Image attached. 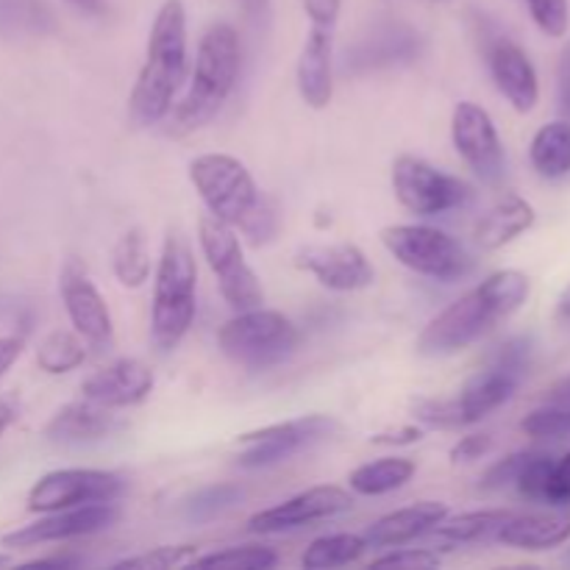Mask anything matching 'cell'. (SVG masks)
<instances>
[{
	"label": "cell",
	"instance_id": "6da1fadb",
	"mask_svg": "<svg viewBox=\"0 0 570 570\" xmlns=\"http://www.w3.org/2000/svg\"><path fill=\"white\" fill-rule=\"evenodd\" d=\"M529 276L521 271H495L484 282L445 306L423 326L415 348L429 360H443L493 332L499 323L510 321L529 298Z\"/></svg>",
	"mask_w": 570,
	"mask_h": 570
},
{
	"label": "cell",
	"instance_id": "7a4b0ae2",
	"mask_svg": "<svg viewBox=\"0 0 570 570\" xmlns=\"http://www.w3.org/2000/svg\"><path fill=\"white\" fill-rule=\"evenodd\" d=\"M189 181L206 212L250 245H267L278 234L282 215L267 198L243 159L232 154H200L189 161Z\"/></svg>",
	"mask_w": 570,
	"mask_h": 570
},
{
	"label": "cell",
	"instance_id": "3957f363",
	"mask_svg": "<svg viewBox=\"0 0 570 570\" xmlns=\"http://www.w3.org/2000/svg\"><path fill=\"white\" fill-rule=\"evenodd\" d=\"M184 83H187V9L181 0H165L156 11L142 67L128 95V117L134 126H161Z\"/></svg>",
	"mask_w": 570,
	"mask_h": 570
},
{
	"label": "cell",
	"instance_id": "277c9868",
	"mask_svg": "<svg viewBox=\"0 0 570 570\" xmlns=\"http://www.w3.org/2000/svg\"><path fill=\"white\" fill-rule=\"evenodd\" d=\"M239 72H243V45L237 28L228 22H215L200 37L187 92L173 104L170 115L165 117L167 137L181 139L209 126L237 89Z\"/></svg>",
	"mask_w": 570,
	"mask_h": 570
},
{
	"label": "cell",
	"instance_id": "5b68a950",
	"mask_svg": "<svg viewBox=\"0 0 570 570\" xmlns=\"http://www.w3.org/2000/svg\"><path fill=\"white\" fill-rule=\"evenodd\" d=\"M198 315V262L181 232H167L150 301V340L161 354H170L193 328Z\"/></svg>",
	"mask_w": 570,
	"mask_h": 570
},
{
	"label": "cell",
	"instance_id": "8992f818",
	"mask_svg": "<svg viewBox=\"0 0 570 570\" xmlns=\"http://www.w3.org/2000/svg\"><path fill=\"white\" fill-rule=\"evenodd\" d=\"M217 345L223 356L243 371L265 373L284 365L298 351L301 332L287 315L262 304L228 317L217 332Z\"/></svg>",
	"mask_w": 570,
	"mask_h": 570
},
{
	"label": "cell",
	"instance_id": "52a82bcc",
	"mask_svg": "<svg viewBox=\"0 0 570 570\" xmlns=\"http://www.w3.org/2000/svg\"><path fill=\"white\" fill-rule=\"evenodd\" d=\"M529 365H532V340L512 337L501 343L490 354L488 365L473 373L465 387L460 390V395L451 399L456 429L473 426V423L484 421L495 410H501L518 393V387L527 379Z\"/></svg>",
	"mask_w": 570,
	"mask_h": 570
},
{
	"label": "cell",
	"instance_id": "ba28073f",
	"mask_svg": "<svg viewBox=\"0 0 570 570\" xmlns=\"http://www.w3.org/2000/svg\"><path fill=\"white\" fill-rule=\"evenodd\" d=\"M382 245L399 265L434 282H460L471 276L473 256L449 232L423 223H401L382 228Z\"/></svg>",
	"mask_w": 570,
	"mask_h": 570
},
{
	"label": "cell",
	"instance_id": "9c48e42d",
	"mask_svg": "<svg viewBox=\"0 0 570 570\" xmlns=\"http://www.w3.org/2000/svg\"><path fill=\"white\" fill-rule=\"evenodd\" d=\"M340 432V423L332 415H301L289 421L271 423V426L254 429L239 434L234 449V462L243 471H265V468L282 465L304 451L328 443Z\"/></svg>",
	"mask_w": 570,
	"mask_h": 570
},
{
	"label": "cell",
	"instance_id": "30bf717a",
	"mask_svg": "<svg viewBox=\"0 0 570 570\" xmlns=\"http://www.w3.org/2000/svg\"><path fill=\"white\" fill-rule=\"evenodd\" d=\"M198 245L206 265L215 273L220 295L234 312L265 304V289H262L259 276L245 259L243 239L232 226L220 223L217 217L204 215L198 223Z\"/></svg>",
	"mask_w": 570,
	"mask_h": 570
},
{
	"label": "cell",
	"instance_id": "8fae6325",
	"mask_svg": "<svg viewBox=\"0 0 570 570\" xmlns=\"http://www.w3.org/2000/svg\"><path fill=\"white\" fill-rule=\"evenodd\" d=\"M343 0H304L309 33L295 65L298 95L309 109L321 111L334 98V37Z\"/></svg>",
	"mask_w": 570,
	"mask_h": 570
},
{
	"label": "cell",
	"instance_id": "7c38bea8",
	"mask_svg": "<svg viewBox=\"0 0 570 570\" xmlns=\"http://www.w3.org/2000/svg\"><path fill=\"white\" fill-rule=\"evenodd\" d=\"M390 181L399 204L417 217H438L462 209L473 198L471 184L412 154H401L393 161Z\"/></svg>",
	"mask_w": 570,
	"mask_h": 570
},
{
	"label": "cell",
	"instance_id": "4fadbf2b",
	"mask_svg": "<svg viewBox=\"0 0 570 570\" xmlns=\"http://www.w3.org/2000/svg\"><path fill=\"white\" fill-rule=\"evenodd\" d=\"M126 493V479L100 468H61L33 482L28 490V512H56L87 504H115Z\"/></svg>",
	"mask_w": 570,
	"mask_h": 570
},
{
	"label": "cell",
	"instance_id": "5bb4252c",
	"mask_svg": "<svg viewBox=\"0 0 570 570\" xmlns=\"http://www.w3.org/2000/svg\"><path fill=\"white\" fill-rule=\"evenodd\" d=\"M59 295L72 323V332L87 343V348L98 351V354L115 348V321H111L109 306L89 278L87 265L76 256H70L61 267Z\"/></svg>",
	"mask_w": 570,
	"mask_h": 570
},
{
	"label": "cell",
	"instance_id": "9a60e30c",
	"mask_svg": "<svg viewBox=\"0 0 570 570\" xmlns=\"http://www.w3.org/2000/svg\"><path fill=\"white\" fill-rule=\"evenodd\" d=\"M451 142L460 159L490 187L507 178V154L493 117L473 100H460L451 115Z\"/></svg>",
	"mask_w": 570,
	"mask_h": 570
},
{
	"label": "cell",
	"instance_id": "2e32d148",
	"mask_svg": "<svg viewBox=\"0 0 570 570\" xmlns=\"http://www.w3.org/2000/svg\"><path fill=\"white\" fill-rule=\"evenodd\" d=\"M354 507V495L337 484H317V488L295 493L293 499L282 501L276 507L254 512L248 518L250 534H284L295 529L312 527V523L332 521Z\"/></svg>",
	"mask_w": 570,
	"mask_h": 570
},
{
	"label": "cell",
	"instance_id": "e0dca14e",
	"mask_svg": "<svg viewBox=\"0 0 570 570\" xmlns=\"http://www.w3.org/2000/svg\"><path fill=\"white\" fill-rule=\"evenodd\" d=\"M117 518H120L117 504H87L72 507V510L42 512L39 521L6 534L3 546L6 549H33V546L67 543V540L89 538V534L115 527Z\"/></svg>",
	"mask_w": 570,
	"mask_h": 570
},
{
	"label": "cell",
	"instance_id": "ac0fdd59",
	"mask_svg": "<svg viewBox=\"0 0 570 570\" xmlns=\"http://www.w3.org/2000/svg\"><path fill=\"white\" fill-rule=\"evenodd\" d=\"M295 267L332 293H360L376 282L371 259L354 243L304 245L295 250Z\"/></svg>",
	"mask_w": 570,
	"mask_h": 570
},
{
	"label": "cell",
	"instance_id": "d6986e66",
	"mask_svg": "<svg viewBox=\"0 0 570 570\" xmlns=\"http://www.w3.org/2000/svg\"><path fill=\"white\" fill-rule=\"evenodd\" d=\"M156 387V376L150 365L134 356H120L109 365L98 367L92 376L81 382V399L95 401L106 410H131L145 404Z\"/></svg>",
	"mask_w": 570,
	"mask_h": 570
},
{
	"label": "cell",
	"instance_id": "ffe728a7",
	"mask_svg": "<svg viewBox=\"0 0 570 570\" xmlns=\"http://www.w3.org/2000/svg\"><path fill=\"white\" fill-rule=\"evenodd\" d=\"M484 56H488L490 76H493L495 87L504 95L507 104L521 115H529L538 106L540 83L527 50L504 33H493V37L484 39Z\"/></svg>",
	"mask_w": 570,
	"mask_h": 570
},
{
	"label": "cell",
	"instance_id": "44dd1931",
	"mask_svg": "<svg viewBox=\"0 0 570 570\" xmlns=\"http://www.w3.org/2000/svg\"><path fill=\"white\" fill-rule=\"evenodd\" d=\"M126 426L115 410L95 404V401L78 399L61 406L45 426V438L56 445H89L111 438Z\"/></svg>",
	"mask_w": 570,
	"mask_h": 570
},
{
	"label": "cell",
	"instance_id": "7402d4cb",
	"mask_svg": "<svg viewBox=\"0 0 570 570\" xmlns=\"http://www.w3.org/2000/svg\"><path fill=\"white\" fill-rule=\"evenodd\" d=\"M445 515H449V507L443 501H417V504L401 507V510L379 518L365 529L362 538H365L367 549H395V546H406L429 534Z\"/></svg>",
	"mask_w": 570,
	"mask_h": 570
},
{
	"label": "cell",
	"instance_id": "603a6c76",
	"mask_svg": "<svg viewBox=\"0 0 570 570\" xmlns=\"http://www.w3.org/2000/svg\"><path fill=\"white\" fill-rule=\"evenodd\" d=\"M570 540V512H512L495 543L518 551H549Z\"/></svg>",
	"mask_w": 570,
	"mask_h": 570
},
{
	"label": "cell",
	"instance_id": "cb8c5ba5",
	"mask_svg": "<svg viewBox=\"0 0 570 570\" xmlns=\"http://www.w3.org/2000/svg\"><path fill=\"white\" fill-rule=\"evenodd\" d=\"M538 215L534 206L527 198L515 193H507L504 198L495 200L482 217H479L476 228H473V239L482 250H499L527 234L534 226Z\"/></svg>",
	"mask_w": 570,
	"mask_h": 570
},
{
	"label": "cell",
	"instance_id": "d4e9b609",
	"mask_svg": "<svg viewBox=\"0 0 570 570\" xmlns=\"http://www.w3.org/2000/svg\"><path fill=\"white\" fill-rule=\"evenodd\" d=\"M512 510H473L462 515H445L432 529L440 543L449 546H473V543H495L499 529L510 521Z\"/></svg>",
	"mask_w": 570,
	"mask_h": 570
},
{
	"label": "cell",
	"instance_id": "484cf974",
	"mask_svg": "<svg viewBox=\"0 0 570 570\" xmlns=\"http://www.w3.org/2000/svg\"><path fill=\"white\" fill-rule=\"evenodd\" d=\"M417 465L410 456H382V460L365 462L356 468L348 476L351 493L365 495V499H376V495L395 493V490L406 488L415 476Z\"/></svg>",
	"mask_w": 570,
	"mask_h": 570
},
{
	"label": "cell",
	"instance_id": "4316f807",
	"mask_svg": "<svg viewBox=\"0 0 570 570\" xmlns=\"http://www.w3.org/2000/svg\"><path fill=\"white\" fill-rule=\"evenodd\" d=\"M529 159L532 167L543 178H566L570 173V122L554 120L546 122L532 139V148H529Z\"/></svg>",
	"mask_w": 570,
	"mask_h": 570
},
{
	"label": "cell",
	"instance_id": "83f0119b",
	"mask_svg": "<svg viewBox=\"0 0 570 570\" xmlns=\"http://www.w3.org/2000/svg\"><path fill=\"white\" fill-rule=\"evenodd\" d=\"M111 271H115V278L120 282V287H145L154 265H150L148 243H145L142 228H128V232H122L117 237L115 248H111Z\"/></svg>",
	"mask_w": 570,
	"mask_h": 570
},
{
	"label": "cell",
	"instance_id": "f1b7e54d",
	"mask_svg": "<svg viewBox=\"0 0 570 570\" xmlns=\"http://www.w3.org/2000/svg\"><path fill=\"white\" fill-rule=\"evenodd\" d=\"M367 551V543L362 534L351 532H337V534H323L315 538L306 546L304 557H301V566L306 570H332V568H345L351 562L360 560Z\"/></svg>",
	"mask_w": 570,
	"mask_h": 570
},
{
	"label": "cell",
	"instance_id": "f546056e",
	"mask_svg": "<svg viewBox=\"0 0 570 570\" xmlns=\"http://www.w3.org/2000/svg\"><path fill=\"white\" fill-rule=\"evenodd\" d=\"M87 343H83L76 332L56 328V332H50L48 337L39 343L37 365L39 371H45L48 376H65V373L81 367L83 362H87Z\"/></svg>",
	"mask_w": 570,
	"mask_h": 570
},
{
	"label": "cell",
	"instance_id": "4dcf8cb0",
	"mask_svg": "<svg viewBox=\"0 0 570 570\" xmlns=\"http://www.w3.org/2000/svg\"><path fill=\"white\" fill-rule=\"evenodd\" d=\"M243 499V488L232 482L220 484H206V488L195 490L187 501H184V518L189 523H206L215 521L217 515L232 510Z\"/></svg>",
	"mask_w": 570,
	"mask_h": 570
},
{
	"label": "cell",
	"instance_id": "1f68e13d",
	"mask_svg": "<svg viewBox=\"0 0 570 570\" xmlns=\"http://www.w3.org/2000/svg\"><path fill=\"white\" fill-rule=\"evenodd\" d=\"M278 566V554L267 546H228L212 554L195 557L193 568H226V570H271Z\"/></svg>",
	"mask_w": 570,
	"mask_h": 570
},
{
	"label": "cell",
	"instance_id": "d6a6232c",
	"mask_svg": "<svg viewBox=\"0 0 570 570\" xmlns=\"http://www.w3.org/2000/svg\"><path fill=\"white\" fill-rule=\"evenodd\" d=\"M195 557H198V546H156V549L142 551V554L126 557V560L115 562V570H178L193 568Z\"/></svg>",
	"mask_w": 570,
	"mask_h": 570
},
{
	"label": "cell",
	"instance_id": "836d02e7",
	"mask_svg": "<svg viewBox=\"0 0 570 570\" xmlns=\"http://www.w3.org/2000/svg\"><path fill=\"white\" fill-rule=\"evenodd\" d=\"M523 434L534 440H562L570 438V404L566 401H546L534 412H529L521 423Z\"/></svg>",
	"mask_w": 570,
	"mask_h": 570
},
{
	"label": "cell",
	"instance_id": "e575fe53",
	"mask_svg": "<svg viewBox=\"0 0 570 570\" xmlns=\"http://www.w3.org/2000/svg\"><path fill=\"white\" fill-rule=\"evenodd\" d=\"M48 11L37 0H0V31H42Z\"/></svg>",
	"mask_w": 570,
	"mask_h": 570
},
{
	"label": "cell",
	"instance_id": "d590c367",
	"mask_svg": "<svg viewBox=\"0 0 570 570\" xmlns=\"http://www.w3.org/2000/svg\"><path fill=\"white\" fill-rule=\"evenodd\" d=\"M443 566V557L434 549H404V546H395L387 554L376 557L371 562V568H399V570H432Z\"/></svg>",
	"mask_w": 570,
	"mask_h": 570
},
{
	"label": "cell",
	"instance_id": "8d00e7d4",
	"mask_svg": "<svg viewBox=\"0 0 570 570\" xmlns=\"http://www.w3.org/2000/svg\"><path fill=\"white\" fill-rule=\"evenodd\" d=\"M527 6L540 31L549 33V37H566L570 26L568 0H527Z\"/></svg>",
	"mask_w": 570,
	"mask_h": 570
},
{
	"label": "cell",
	"instance_id": "74e56055",
	"mask_svg": "<svg viewBox=\"0 0 570 570\" xmlns=\"http://www.w3.org/2000/svg\"><path fill=\"white\" fill-rule=\"evenodd\" d=\"M551 465H554V456L534 454V451H532V456H529V462L523 465L521 476H518V482H515L518 493H521L523 499H529V501H543L546 482H549Z\"/></svg>",
	"mask_w": 570,
	"mask_h": 570
},
{
	"label": "cell",
	"instance_id": "f35d334b",
	"mask_svg": "<svg viewBox=\"0 0 570 570\" xmlns=\"http://www.w3.org/2000/svg\"><path fill=\"white\" fill-rule=\"evenodd\" d=\"M529 456H532V451H518V454H510V456H504V460L493 462V465L484 471L482 484H479V488L488 490V493L515 488L518 476H521V471H523V465L529 462Z\"/></svg>",
	"mask_w": 570,
	"mask_h": 570
},
{
	"label": "cell",
	"instance_id": "ab89813d",
	"mask_svg": "<svg viewBox=\"0 0 570 570\" xmlns=\"http://www.w3.org/2000/svg\"><path fill=\"white\" fill-rule=\"evenodd\" d=\"M543 504L566 507L570 504V451L560 460H554L549 473V482H546Z\"/></svg>",
	"mask_w": 570,
	"mask_h": 570
},
{
	"label": "cell",
	"instance_id": "60d3db41",
	"mask_svg": "<svg viewBox=\"0 0 570 570\" xmlns=\"http://www.w3.org/2000/svg\"><path fill=\"white\" fill-rule=\"evenodd\" d=\"M493 449V438L490 434H465V438H460L454 443V449H451V462L454 465H462V462H476L482 460L488 451Z\"/></svg>",
	"mask_w": 570,
	"mask_h": 570
},
{
	"label": "cell",
	"instance_id": "b9f144b4",
	"mask_svg": "<svg viewBox=\"0 0 570 570\" xmlns=\"http://www.w3.org/2000/svg\"><path fill=\"white\" fill-rule=\"evenodd\" d=\"M423 432H426V429L417 426V423H410V426L390 429V432L373 434L371 443H376V445H415V443H421V440H423Z\"/></svg>",
	"mask_w": 570,
	"mask_h": 570
},
{
	"label": "cell",
	"instance_id": "7bdbcfd3",
	"mask_svg": "<svg viewBox=\"0 0 570 570\" xmlns=\"http://www.w3.org/2000/svg\"><path fill=\"white\" fill-rule=\"evenodd\" d=\"M557 89H560V109L570 117V39L560 53V65H557Z\"/></svg>",
	"mask_w": 570,
	"mask_h": 570
},
{
	"label": "cell",
	"instance_id": "ee69618b",
	"mask_svg": "<svg viewBox=\"0 0 570 570\" xmlns=\"http://www.w3.org/2000/svg\"><path fill=\"white\" fill-rule=\"evenodd\" d=\"M22 348H26L22 337H14V334H9V337H0V379H3L11 367H14V362L22 356Z\"/></svg>",
	"mask_w": 570,
	"mask_h": 570
},
{
	"label": "cell",
	"instance_id": "f6af8a7d",
	"mask_svg": "<svg viewBox=\"0 0 570 570\" xmlns=\"http://www.w3.org/2000/svg\"><path fill=\"white\" fill-rule=\"evenodd\" d=\"M20 417V399L14 393L0 395V438L14 426V421Z\"/></svg>",
	"mask_w": 570,
	"mask_h": 570
},
{
	"label": "cell",
	"instance_id": "bcb514c9",
	"mask_svg": "<svg viewBox=\"0 0 570 570\" xmlns=\"http://www.w3.org/2000/svg\"><path fill=\"white\" fill-rule=\"evenodd\" d=\"M76 566H81L78 557H45V560L28 562L26 568H76Z\"/></svg>",
	"mask_w": 570,
	"mask_h": 570
},
{
	"label": "cell",
	"instance_id": "7dc6e473",
	"mask_svg": "<svg viewBox=\"0 0 570 570\" xmlns=\"http://www.w3.org/2000/svg\"><path fill=\"white\" fill-rule=\"evenodd\" d=\"M67 3L81 11V14H104V0H67Z\"/></svg>",
	"mask_w": 570,
	"mask_h": 570
},
{
	"label": "cell",
	"instance_id": "c3c4849f",
	"mask_svg": "<svg viewBox=\"0 0 570 570\" xmlns=\"http://www.w3.org/2000/svg\"><path fill=\"white\" fill-rule=\"evenodd\" d=\"M549 399L551 401H566V404H570V376L562 379V382L557 384L554 390H549Z\"/></svg>",
	"mask_w": 570,
	"mask_h": 570
},
{
	"label": "cell",
	"instance_id": "681fc988",
	"mask_svg": "<svg viewBox=\"0 0 570 570\" xmlns=\"http://www.w3.org/2000/svg\"><path fill=\"white\" fill-rule=\"evenodd\" d=\"M557 315H560L562 321H570V284L566 287V293L560 295V304H557Z\"/></svg>",
	"mask_w": 570,
	"mask_h": 570
},
{
	"label": "cell",
	"instance_id": "f907efd6",
	"mask_svg": "<svg viewBox=\"0 0 570 570\" xmlns=\"http://www.w3.org/2000/svg\"><path fill=\"white\" fill-rule=\"evenodd\" d=\"M11 566V557L9 554H0V568H9Z\"/></svg>",
	"mask_w": 570,
	"mask_h": 570
},
{
	"label": "cell",
	"instance_id": "816d5d0a",
	"mask_svg": "<svg viewBox=\"0 0 570 570\" xmlns=\"http://www.w3.org/2000/svg\"><path fill=\"white\" fill-rule=\"evenodd\" d=\"M438 3H449V0H438Z\"/></svg>",
	"mask_w": 570,
	"mask_h": 570
}]
</instances>
